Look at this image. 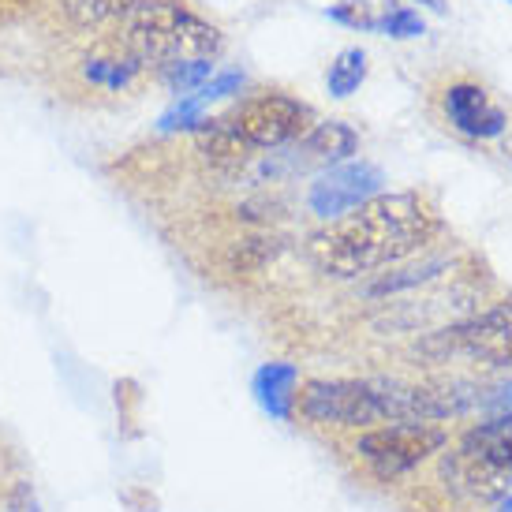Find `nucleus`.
I'll list each match as a JSON object with an SVG mask.
<instances>
[{"instance_id":"obj_1","label":"nucleus","mask_w":512,"mask_h":512,"mask_svg":"<svg viewBox=\"0 0 512 512\" xmlns=\"http://www.w3.org/2000/svg\"><path fill=\"white\" fill-rule=\"evenodd\" d=\"M438 206L423 191H382L341 221L307 236V258L333 281H359L404 266L441 236Z\"/></svg>"},{"instance_id":"obj_16","label":"nucleus","mask_w":512,"mask_h":512,"mask_svg":"<svg viewBox=\"0 0 512 512\" xmlns=\"http://www.w3.org/2000/svg\"><path fill=\"white\" fill-rule=\"evenodd\" d=\"M378 34L393 38V42H412V38H423L427 34V23L423 15L408 8V4H389L378 12Z\"/></svg>"},{"instance_id":"obj_13","label":"nucleus","mask_w":512,"mask_h":512,"mask_svg":"<svg viewBox=\"0 0 512 512\" xmlns=\"http://www.w3.org/2000/svg\"><path fill=\"white\" fill-rule=\"evenodd\" d=\"M370 75V57L363 45H348V49H341L337 57L329 60L326 68V90L329 98H352L359 86L367 83Z\"/></svg>"},{"instance_id":"obj_2","label":"nucleus","mask_w":512,"mask_h":512,"mask_svg":"<svg viewBox=\"0 0 512 512\" xmlns=\"http://www.w3.org/2000/svg\"><path fill=\"white\" fill-rule=\"evenodd\" d=\"M471 397L456 385L400 378H307L299 382L296 415L318 430H374L385 423H445L468 412Z\"/></svg>"},{"instance_id":"obj_18","label":"nucleus","mask_w":512,"mask_h":512,"mask_svg":"<svg viewBox=\"0 0 512 512\" xmlns=\"http://www.w3.org/2000/svg\"><path fill=\"white\" fill-rule=\"evenodd\" d=\"M0 512H42V498H38L34 483L23 479V475L12 479L0 494Z\"/></svg>"},{"instance_id":"obj_5","label":"nucleus","mask_w":512,"mask_h":512,"mask_svg":"<svg viewBox=\"0 0 512 512\" xmlns=\"http://www.w3.org/2000/svg\"><path fill=\"white\" fill-rule=\"evenodd\" d=\"M221 120L255 154V150H281L288 143H299L314 128V109L285 90H262L240 98L228 113H221Z\"/></svg>"},{"instance_id":"obj_17","label":"nucleus","mask_w":512,"mask_h":512,"mask_svg":"<svg viewBox=\"0 0 512 512\" xmlns=\"http://www.w3.org/2000/svg\"><path fill=\"white\" fill-rule=\"evenodd\" d=\"M326 15L348 30H378V12L370 0H337L326 8Z\"/></svg>"},{"instance_id":"obj_19","label":"nucleus","mask_w":512,"mask_h":512,"mask_svg":"<svg viewBox=\"0 0 512 512\" xmlns=\"http://www.w3.org/2000/svg\"><path fill=\"white\" fill-rule=\"evenodd\" d=\"M490 404H494V408H501V412H512V382H509V385H501L498 393L490 397Z\"/></svg>"},{"instance_id":"obj_9","label":"nucleus","mask_w":512,"mask_h":512,"mask_svg":"<svg viewBox=\"0 0 512 512\" xmlns=\"http://www.w3.org/2000/svg\"><path fill=\"white\" fill-rule=\"evenodd\" d=\"M143 72H146V64L135 57L120 38L94 45V49L79 60L83 83L94 86V90H109V94H124V90H131V86L139 83V75Z\"/></svg>"},{"instance_id":"obj_8","label":"nucleus","mask_w":512,"mask_h":512,"mask_svg":"<svg viewBox=\"0 0 512 512\" xmlns=\"http://www.w3.org/2000/svg\"><path fill=\"white\" fill-rule=\"evenodd\" d=\"M441 344L453 356L475 359L486 367H512V303H498L471 314L441 333Z\"/></svg>"},{"instance_id":"obj_11","label":"nucleus","mask_w":512,"mask_h":512,"mask_svg":"<svg viewBox=\"0 0 512 512\" xmlns=\"http://www.w3.org/2000/svg\"><path fill=\"white\" fill-rule=\"evenodd\" d=\"M299 146L307 150L311 161H322V165H341V161H352L359 154V131L344 120H314V128L299 139Z\"/></svg>"},{"instance_id":"obj_23","label":"nucleus","mask_w":512,"mask_h":512,"mask_svg":"<svg viewBox=\"0 0 512 512\" xmlns=\"http://www.w3.org/2000/svg\"><path fill=\"white\" fill-rule=\"evenodd\" d=\"M509 4H512V0H509Z\"/></svg>"},{"instance_id":"obj_21","label":"nucleus","mask_w":512,"mask_h":512,"mask_svg":"<svg viewBox=\"0 0 512 512\" xmlns=\"http://www.w3.org/2000/svg\"><path fill=\"white\" fill-rule=\"evenodd\" d=\"M494 512H512V494H505V498L498 501V509Z\"/></svg>"},{"instance_id":"obj_10","label":"nucleus","mask_w":512,"mask_h":512,"mask_svg":"<svg viewBox=\"0 0 512 512\" xmlns=\"http://www.w3.org/2000/svg\"><path fill=\"white\" fill-rule=\"evenodd\" d=\"M299 367L296 363H262L251 378L255 400L262 404V412L288 423L296 415V393H299Z\"/></svg>"},{"instance_id":"obj_15","label":"nucleus","mask_w":512,"mask_h":512,"mask_svg":"<svg viewBox=\"0 0 512 512\" xmlns=\"http://www.w3.org/2000/svg\"><path fill=\"white\" fill-rule=\"evenodd\" d=\"M139 0H60L64 15L75 27H101L109 19H124Z\"/></svg>"},{"instance_id":"obj_22","label":"nucleus","mask_w":512,"mask_h":512,"mask_svg":"<svg viewBox=\"0 0 512 512\" xmlns=\"http://www.w3.org/2000/svg\"><path fill=\"white\" fill-rule=\"evenodd\" d=\"M505 154H509V161H512V139H509V146H505Z\"/></svg>"},{"instance_id":"obj_12","label":"nucleus","mask_w":512,"mask_h":512,"mask_svg":"<svg viewBox=\"0 0 512 512\" xmlns=\"http://www.w3.org/2000/svg\"><path fill=\"white\" fill-rule=\"evenodd\" d=\"M191 143H195V154H199L206 165H214V169H240L247 157H255L225 128L221 116H206L199 128L191 131Z\"/></svg>"},{"instance_id":"obj_20","label":"nucleus","mask_w":512,"mask_h":512,"mask_svg":"<svg viewBox=\"0 0 512 512\" xmlns=\"http://www.w3.org/2000/svg\"><path fill=\"white\" fill-rule=\"evenodd\" d=\"M412 4H423V8H430V12H438V15L449 12V0H412Z\"/></svg>"},{"instance_id":"obj_6","label":"nucleus","mask_w":512,"mask_h":512,"mask_svg":"<svg viewBox=\"0 0 512 512\" xmlns=\"http://www.w3.org/2000/svg\"><path fill=\"white\" fill-rule=\"evenodd\" d=\"M385 191V172L378 165H370L363 157L341 161V165H329L314 176V184L307 187V210H311L322 225L329 221H341L352 210L367 206L370 199H378Z\"/></svg>"},{"instance_id":"obj_4","label":"nucleus","mask_w":512,"mask_h":512,"mask_svg":"<svg viewBox=\"0 0 512 512\" xmlns=\"http://www.w3.org/2000/svg\"><path fill=\"white\" fill-rule=\"evenodd\" d=\"M449 445V430L441 423H385L374 430H359L352 438V456L363 475L374 483H404L430 464Z\"/></svg>"},{"instance_id":"obj_7","label":"nucleus","mask_w":512,"mask_h":512,"mask_svg":"<svg viewBox=\"0 0 512 512\" xmlns=\"http://www.w3.org/2000/svg\"><path fill=\"white\" fill-rule=\"evenodd\" d=\"M441 105V120L445 128L456 131L460 139H471V143H490V139H501L509 131V113L501 109L494 94L486 90L483 83L475 79H453L438 94Z\"/></svg>"},{"instance_id":"obj_3","label":"nucleus","mask_w":512,"mask_h":512,"mask_svg":"<svg viewBox=\"0 0 512 512\" xmlns=\"http://www.w3.org/2000/svg\"><path fill=\"white\" fill-rule=\"evenodd\" d=\"M120 42L150 68H165L176 60H214L225 45V34L191 12L184 0H139L120 19Z\"/></svg>"},{"instance_id":"obj_14","label":"nucleus","mask_w":512,"mask_h":512,"mask_svg":"<svg viewBox=\"0 0 512 512\" xmlns=\"http://www.w3.org/2000/svg\"><path fill=\"white\" fill-rule=\"evenodd\" d=\"M214 72H217L214 60H176V64L157 68V79H161V86L172 90L176 98H187V94H195L199 86L210 83Z\"/></svg>"}]
</instances>
